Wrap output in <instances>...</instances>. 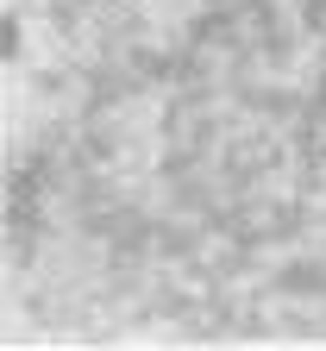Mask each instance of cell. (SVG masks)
Returning a JSON list of instances; mask_svg holds the SVG:
<instances>
[]
</instances>
